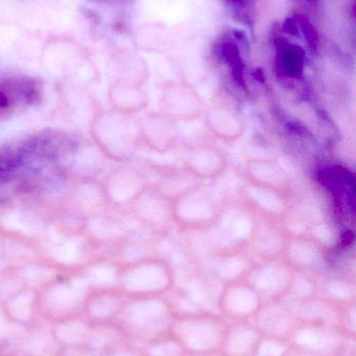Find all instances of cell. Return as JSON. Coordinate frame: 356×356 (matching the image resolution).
<instances>
[{
	"label": "cell",
	"instance_id": "obj_1",
	"mask_svg": "<svg viewBox=\"0 0 356 356\" xmlns=\"http://www.w3.org/2000/svg\"><path fill=\"white\" fill-rule=\"evenodd\" d=\"M226 203L219 188L196 182L171 199L173 226L181 232H204L217 221Z\"/></svg>",
	"mask_w": 356,
	"mask_h": 356
},
{
	"label": "cell",
	"instance_id": "obj_2",
	"mask_svg": "<svg viewBox=\"0 0 356 356\" xmlns=\"http://www.w3.org/2000/svg\"><path fill=\"white\" fill-rule=\"evenodd\" d=\"M255 215L240 204L226 203L221 215L208 229L205 243L213 253L247 249L254 225Z\"/></svg>",
	"mask_w": 356,
	"mask_h": 356
},
{
	"label": "cell",
	"instance_id": "obj_3",
	"mask_svg": "<svg viewBox=\"0 0 356 356\" xmlns=\"http://www.w3.org/2000/svg\"><path fill=\"white\" fill-rule=\"evenodd\" d=\"M238 202L257 217L284 221L291 209V193L246 180L238 188Z\"/></svg>",
	"mask_w": 356,
	"mask_h": 356
},
{
	"label": "cell",
	"instance_id": "obj_4",
	"mask_svg": "<svg viewBox=\"0 0 356 356\" xmlns=\"http://www.w3.org/2000/svg\"><path fill=\"white\" fill-rule=\"evenodd\" d=\"M180 167L199 181L215 180L225 175L229 167L226 154L217 146L205 142L184 146Z\"/></svg>",
	"mask_w": 356,
	"mask_h": 356
},
{
	"label": "cell",
	"instance_id": "obj_5",
	"mask_svg": "<svg viewBox=\"0 0 356 356\" xmlns=\"http://www.w3.org/2000/svg\"><path fill=\"white\" fill-rule=\"evenodd\" d=\"M205 108L206 104L199 94L181 83L165 87L158 104V112L176 122H190L203 118Z\"/></svg>",
	"mask_w": 356,
	"mask_h": 356
},
{
	"label": "cell",
	"instance_id": "obj_6",
	"mask_svg": "<svg viewBox=\"0 0 356 356\" xmlns=\"http://www.w3.org/2000/svg\"><path fill=\"white\" fill-rule=\"evenodd\" d=\"M138 219L158 238H164L173 226L171 200L153 186H148L135 200Z\"/></svg>",
	"mask_w": 356,
	"mask_h": 356
},
{
	"label": "cell",
	"instance_id": "obj_7",
	"mask_svg": "<svg viewBox=\"0 0 356 356\" xmlns=\"http://www.w3.org/2000/svg\"><path fill=\"white\" fill-rule=\"evenodd\" d=\"M288 234L290 230L281 222L255 216L247 250L265 261L277 259L284 254Z\"/></svg>",
	"mask_w": 356,
	"mask_h": 356
},
{
	"label": "cell",
	"instance_id": "obj_8",
	"mask_svg": "<svg viewBox=\"0 0 356 356\" xmlns=\"http://www.w3.org/2000/svg\"><path fill=\"white\" fill-rule=\"evenodd\" d=\"M203 119L209 133L225 143L238 142L248 129L246 117L242 112L222 102L206 106Z\"/></svg>",
	"mask_w": 356,
	"mask_h": 356
},
{
	"label": "cell",
	"instance_id": "obj_9",
	"mask_svg": "<svg viewBox=\"0 0 356 356\" xmlns=\"http://www.w3.org/2000/svg\"><path fill=\"white\" fill-rule=\"evenodd\" d=\"M140 136L146 147L165 154L177 147L180 140L178 122L159 112L148 113L140 124Z\"/></svg>",
	"mask_w": 356,
	"mask_h": 356
},
{
	"label": "cell",
	"instance_id": "obj_10",
	"mask_svg": "<svg viewBox=\"0 0 356 356\" xmlns=\"http://www.w3.org/2000/svg\"><path fill=\"white\" fill-rule=\"evenodd\" d=\"M247 180L291 193L292 178L278 161L271 158H251L245 163Z\"/></svg>",
	"mask_w": 356,
	"mask_h": 356
},
{
	"label": "cell",
	"instance_id": "obj_11",
	"mask_svg": "<svg viewBox=\"0 0 356 356\" xmlns=\"http://www.w3.org/2000/svg\"><path fill=\"white\" fill-rule=\"evenodd\" d=\"M326 249L311 234L291 232L284 248V259L288 264L303 267L320 265L326 261Z\"/></svg>",
	"mask_w": 356,
	"mask_h": 356
},
{
	"label": "cell",
	"instance_id": "obj_12",
	"mask_svg": "<svg viewBox=\"0 0 356 356\" xmlns=\"http://www.w3.org/2000/svg\"><path fill=\"white\" fill-rule=\"evenodd\" d=\"M274 46L278 73L286 79H300L304 72L305 50L298 44L292 43L281 37L274 39Z\"/></svg>",
	"mask_w": 356,
	"mask_h": 356
},
{
	"label": "cell",
	"instance_id": "obj_13",
	"mask_svg": "<svg viewBox=\"0 0 356 356\" xmlns=\"http://www.w3.org/2000/svg\"><path fill=\"white\" fill-rule=\"evenodd\" d=\"M196 182L181 167H160V178L153 186L171 200Z\"/></svg>",
	"mask_w": 356,
	"mask_h": 356
},
{
	"label": "cell",
	"instance_id": "obj_14",
	"mask_svg": "<svg viewBox=\"0 0 356 356\" xmlns=\"http://www.w3.org/2000/svg\"><path fill=\"white\" fill-rule=\"evenodd\" d=\"M115 104L121 112L134 114L146 108L148 98L137 86L125 85L115 92Z\"/></svg>",
	"mask_w": 356,
	"mask_h": 356
},
{
	"label": "cell",
	"instance_id": "obj_15",
	"mask_svg": "<svg viewBox=\"0 0 356 356\" xmlns=\"http://www.w3.org/2000/svg\"><path fill=\"white\" fill-rule=\"evenodd\" d=\"M217 54L219 58L232 67V71L240 77L242 74L244 64H242V56H240V44L238 39L231 35H224L221 41L217 43Z\"/></svg>",
	"mask_w": 356,
	"mask_h": 356
},
{
	"label": "cell",
	"instance_id": "obj_16",
	"mask_svg": "<svg viewBox=\"0 0 356 356\" xmlns=\"http://www.w3.org/2000/svg\"><path fill=\"white\" fill-rule=\"evenodd\" d=\"M295 19L298 23L299 29L304 35L309 47L313 50L317 49L318 46H319V35H318L317 31H316L314 25L309 22L307 17L302 16V15H297V16H295Z\"/></svg>",
	"mask_w": 356,
	"mask_h": 356
},
{
	"label": "cell",
	"instance_id": "obj_17",
	"mask_svg": "<svg viewBox=\"0 0 356 356\" xmlns=\"http://www.w3.org/2000/svg\"><path fill=\"white\" fill-rule=\"evenodd\" d=\"M282 29H284V31H286V33H290V35H296V37H298L299 33H300V29H299L298 23H297L295 17L286 19V22L284 23V27H282Z\"/></svg>",
	"mask_w": 356,
	"mask_h": 356
},
{
	"label": "cell",
	"instance_id": "obj_18",
	"mask_svg": "<svg viewBox=\"0 0 356 356\" xmlns=\"http://www.w3.org/2000/svg\"><path fill=\"white\" fill-rule=\"evenodd\" d=\"M230 3L233 4V6H236V8H244L245 3H246V0H228Z\"/></svg>",
	"mask_w": 356,
	"mask_h": 356
},
{
	"label": "cell",
	"instance_id": "obj_19",
	"mask_svg": "<svg viewBox=\"0 0 356 356\" xmlns=\"http://www.w3.org/2000/svg\"><path fill=\"white\" fill-rule=\"evenodd\" d=\"M307 1H314V0H307Z\"/></svg>",
	"mask_w": 356,
	"mask_h": 356
}]
</instances>
